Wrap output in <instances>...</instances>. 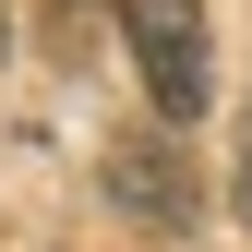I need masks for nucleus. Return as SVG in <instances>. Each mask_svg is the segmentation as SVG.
I'll return each mask as SVG.
<instances>
[{"instance_id":"nucleus-2","label":"nucleus","mask_w":252,"mask_h":252,"mask_svg":"<svg viewBox=\"0 0 252 252\" xmlns=\"http://www.w3.org/2000/svg\"><path fill=\"white\" fill-rule=\"evenodd\" d=\"M108 192L132 204L144 228H192V216H204V192H192V168H180L168 144H120V156H108Z\"/></svg>"},{"instance_id":"nucleus-1","label":"nucleus","mask_w":252,"mask_h":252,"mask_svg":"<svg viewBox=\"0 0 252 252\" xmlns=\"http://www.w3.org/2000/svg\"><path fill=\"white\" fill-rule=\"evenodd\" d=\"M120 48H132L156 120H204V96H216V48H204V12H192V0H120Z\"/></svg>"},{"instance_id":"nucleus-4","label":"nucleus","mask_w":252,"mask_h":252,"mask_svg":"<svg viewBox=\"0 0 252 252\" xmlns=\"http://www.w3.org/2000/svg\"><path fill=\"white\" fill-rule=\"evenodd\" d=\"M0 36H12V0H0Z\"/></svg>"},{"instance_id":"nucleus-3","label":"nucleus","mask_w":252,"mask_h":252,"mask_svg":"<svg viewBox=\"0 0 252 252\" xmlns=\"http://www.w3.org/2000/svg\"><path fill=\"white\" fill-rule=\"evenodd\" d=\"M240 216H252V120H240Z\"/></svg>"}]
</instances>
